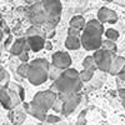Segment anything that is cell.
<instances>
[{
	"mask_svg": "<svg viewBox=\"0 0 125 125\" xmlns=\"http://www.w3.org/2000/svg\"><path fill=\"white\" fill-rule=\"evenodd\" d=\"M62 5L60 0H40L31 4L26 11L31 25L38 26L49 35V31H54L61 18Z\"/></svg>",
	"mask_w": 125,
	"mask_h": 125,
	"instance_id": "1",
	"label": "cell"
},
{
	"mask_svg": "<svg viewBox=\"0 0 125 125\" xmlns=\"http://www.w3.org/2000/svg\"><path fill=\"white\" fill-rule=\"evenodd\" d=\"M83 88V81L80 80L79 71L74 68L64 69L60 75L54 80L51 90L60 94H71V93H80Z\"/></svg>",
	"mask_w": 125,
	"mask_h": 125,
	"instance_id": "2",
	"label": "cell"
},
{
	"mask_svg": "<svg viewBox=\"0 0 125 125\" xmlns=\"http://www.w3.org/2000/svg\"><path fill=\"white\" fill-rule=\"evenodd\" d=\"M104 26L98 19H91L85 23L84 29L81 30L80 41L81 46L88 51H95L101 45V36L104 34Z\"/></svg>",
	"mask_w": 125,
	"mask_h": 125,
	"instance_id": "3",
	"label": "cell"
},
{
	"mask_svg": "<svg viewBox=\"0 0 125 125\" xmlns=\"http://www.w3.org/2000/svg\"><path fill=\"white\" fill-rule=\"evenodd\" d=\"M48 71H49V61L44 58H38L30 61L28 68L26 79L33 85H41L48 80Z\"/></svg>",
	"mask_w": 125,
	"mask_h": 125,
	"instance_id": "4",
	"label": "cell"
},
{
	"mask_svg": "<svg viewBox=\"0 0 125 125\" xmlns=\"http://www.w3.org/2000/svg\"><path fill=\"white\" fill-rule=\"evenodd\" d=\"M55 98H56V93L51 89H48V90H44V91L36 93L30 103L48 113L51 109V106H53V103H54Z\"/></svg>",
	"mask_w": 125,
	"mask_h": 125,
	"instance_id": "5",
	"label": "cell"
},
{
	"mask_svg": "<svg viewBox=\"0 0 125 125\" xmlns=\"http://www.w3.org/2000/svg\"><path fill=\"white\" fill-rule=\"evenodd\" d=\"M115 56V53H111V51H108L103 48H99L94 51V60H95V64H96V68L101 71H105V73H109L110 70V66H111V61Z\"/></svg>",
	"mask_w": 125,
	"mask_h": 125,
	"instance_id": "6",
	"label": "cell"
},
{
	"mask_svg": "<svg viewBox=\"0 0 125 125\" xmlns=\"http://www.w3.org/2000/svg\"><path fill=\"white\" fill-rule=\"evenodd\" d=\"M81 101V95L80 93H71V94H62V115H70L71 113L79 106Z\"/></svg>",
	"mask_w": 125,
	"mask_h": 125,
	"instance_id": "7",
	"label": "cell"
},
{
	"mask_svg": "<svg viewBox=\"0 0 125 125\" xmlns=\"http://www.w3.org/2000/svg\"><path fill=\"white\" fill-rule=\"evenodd\" d=\"M71 61L73 60L66 51H56V53H54L53 56H51V64L56 68H59V69H61V70L70 68Z\"/></svg>",
	"mask_w": 125,
	"mask_h": 125,
	"instance_id": "8",
	"label": "cell"
},
{
	"mask_svg": "<svg viewBox=\"0 0 125 125\" xmlns=\"http://www.w3.org/2000/svg\"><path fill=\"white\" fill-rule=\"evenodd\" d=\"M26 38V48L25 50L29 51H34V53H38V51L43 50L44 45H45V38L41 35H30V36H25Z\"/></svg>",
	"mask_w": 125,
	"mask_h": 125,
	"instance_id": "9",
	"label": "cell"
},
{
	"mask_svg": "<svg viewBox=\"0 0 125 125\" xmlns=\"http://www.w3.org/2000/svg\"><path fill=\"white\" fill-rule=\"evenodd\" d=\"M98 20L100 23H110V24H115L118 21V14L114 10L104 6L100 8L98 11Z\"/></svg>",
	"mask_w": 125,
	"mask_h": 125,
	"instance_id": "10",
	"label": "cell"
},
{
	"mask_svg": "<svg viewBox=\"0 0 125 125\" xmlns=\"http://www.w3.org/2000/svg\"><path fill=\"white\" fill-rule=\"evenodd\" d=\"M0 105L5 108L6 110H11L15 108L11 100V93H10V89L6 85L0 88Z\"/></svg>",
	"mask_w": 125,
	"mask_h": 125,
	"instance_id": "11",
	"label": "cell"
},
{
	"mask_svg": "<svg viewBox=\"0 0 125 125\" xmlns=\"http://www.w3.org/2000/svg\"><path fill=\"white\" fill-rule=\"evenodd\" d=\"M24 110H26L28 114H30L31 116L36 118L38 120L45 121L46 111L43 110V109H40V108L36 106V105H34V104H31V103H25V104H24Z\"/></svg>",
	"mask_w": 125,
	"mask_h": 125,
	"instance_id": "12",
	"label": "cell"
},
{
	"mask_svg": "<svg viewBox=\"0 0 125 125\" xmlns=\"http://www.w3.org/2000/svg\"><path fill=\"white\" fill-rule=\"evenodd\" d=\"M26 48V38L23 36V38H19L16 39L14 43L11 44V46L9 48V51L10 54L14 55V56H18L20 53H23Z\"/></svg>",
	"mask_w": 125,
	"mask_h": 125,
	"instance_id": "13",
	"label": "cell"
},
{
	"mask_svg": "<svg viewBox=\"0 0 125 125\" xmlns=\"http://www.w3.org/2000/svg\"><path fill=\"white\" fill-rule=\"evenodd\" d=\"M125 66V56H119V55H115L111 61V66H110V70L109 73L111 75H118L119 73L123 70V68Z\"/></svg>",
	"mask_w": 125,
	"mask_h": 125,
	"instance_id": "14",
	"label": "cell"
},
{
	"mask_svg": "<svg viewBox=\"0 0 125 125\" xmlns=\"http://www.w3.org/2000/svg\"><path fill=\"white\" fill-rule=\"evenodd\" d=\"M65 46L69 50H78L81 46V41H80V36H75V35H68L66 40H65Z\"/></svg>",
	"mask_w": 125,
	"mask_h": 125,
	"instance_id": "15",
	"label": "cell"
},
{
	"mask_svg": "<svg viewBox=\"0 0 125 125\" xmlns=\"http://www.w3.org/2000/svg\"><path fill=\"white\" fill-rule=\"evenodd\" d=\"M9 118L11 119V121L15 124V125H21L25 120V113L23 110H10V114H9Z\"/></svg>",
	"mask_w": 125,
	"mask_h": 125,
	"instance_id": "16",
	"label": "cell"
},
{
	"mask_svg": "<svg viewBox=\"0 0 125 125\" xmlns=\"http://www.w3.org/2000/svg\"><path fill=\"white\" fill-rule=\"evenodd\" d=\"M85 19L83 18L81 15H75L70 19V26L71 28H75V29H79V30H83L85 26Z\"/></svg>",
	"mask_w": 125,
	"mask_h": 125,
	"instance_id": "17",
	"label": "cell"
},
{
	"mask_svg": "<svg viewBox=\"0 0 125 125\" xmlns=\"http://www.w3.org/2000/svg\"><path fill=\"white\" fill-rule=\"evenodd\" d=\"M51 110H54L55 113H60L62 110V94L56 93V98L53 103V106H51Z\"/></svg>",
	"mask_w": 125,
	"mask_h": 125,
	"instance_id": "18",
	"label": "cell"
},
{
	"mask_svg": "<svg viewBox=\"0 0 125 125\" xmlns=\"http://www.w3.org/2000/svg\"><path fill=\"white\" fill-rule=\"evenodd\" d=\"M79 76H80V80L83 83H89L93 80V76H94V71L90 70V69H84L79 73Z\"/></svg>",
	"mask_w": 125,
	"mask_h": 125,
	"instance_id": "19",
	"label": "cell"
},
{
	"mask_svg": "<svg viewBox=\"0 0 125 125\" xmlns=\"http://www.w3.org/2000/svg\"><path fill=\"white\" fill-rule=\"evenodd\" d=\"M100 48L105 49V50H108V51H111V53H115V51H116V44H115V41H113V40H110V39L101 40Z\"/></svg>",
	"mask_w": 125,
	"mask_h": 125,
	"instance_id": "20",
	"label": "cell"
},
{
	"mask_svg": "<svg viewBox=\"0 0 125 125\" xmlns=\"http://www.w3.org/2000/svg\"><path fill=\"white\" fill-rule=\"evenodd\" d=\"M83 68L84 69H90L93 71H95L98 68H96V64H95V60H94L93 55L90 56H86L84 60H83Z\"/></svg>",
	"mask_w": 125,
	"mask_h": 125,
	"instance_id": "21",
	"label": "cell"
},
{
	"mask_svg": "<svg viewBox=\"0 0 125 125\" xmlns=\"http://www.w3.org/2000/svg\"><path fill=\"white\" fill-rule=\"evenodd\" d=\"M62 70L61 69H59V68H56V66H54L53 64H49V71H48V79H50V80H55L59 75H60V73H61Z\"/></svg>",
	"mask_w": 125,
	"mask_h": 125,
	"instance_id": "22",
	"label": "cell"
},
{
	"mask_svg": "<svg viewBox=\"0 0 125 125\" xmlns=\"http://www.w3.org/2000/svg\"><path fill=\"white\" fill-rule=\"evenodd\" d=\"M6 86H9L10 89L15 90V91L19 94V96H20V99H21V101H24V100H25V91H24V89H23L21 86H20L19 84H16V83H8Z\"/></svg>",
	"mask_w": 125,
	"mask_h": 125,
	"instance_id": "23",
	"label": "cell"
},
{
	"mask_svg": "<svg viewBox=\"0 0 125 125\" xmlns=\"http://www.w3.org/2000/svg\"><path fill=\"white\" fill-rule=\"evenodd\" d=\"M28 68H29V64H28V62H21V64H19L18 68H16V74H18L20 78H26Z\"/></svg>",
	"mask_w": 125,
	"mask_h": 125,
	"instance_id": "24",
	"label": "cell"
},
{
	"mask_svg": "<svg viewBox=\"0 0 125 125\" xmlns=\"http://www.w3.org/2000/svg\"><path fill=\"white\" fill-rule=\"evenodd\" d=\"M104 33H105L106 39H110L113 41L118 40V38H119V33H118V30H115V29H108V30L104 31Z\"/></svg>",
	"mask_w": 125,
	"mask_h": 125,
	"instance_id": "25",
	"label": "cell"
},
{
	"mask_svg": "<svg viewBox=\"0 0 125 125\" xmlns=\"http://www.w3.org/2000/svg\"><path fill=\"white\" fill-rule=\"evenodd\" d=\"M86 113H88V110L85 109V110H83L80 114H79V116H78V119H76V125H86Z\"/></svg>",
	"mask_w": 125,
	"mask_h": 125,
	"instance_id": "26",
	"label": "cell"
},
{
	"mask_svg": "<svg viewBox=\"0 0 125 125\" xmlns=\"http://www.w3.org/2000/svg\"><path fill=\"white\" fill-rule=\"evenodd\" d=\"M60 121V118L56 116V115H48L46 114V118H45V121L44 123H48V124H56Z\"/></svg>",
	"mask_w": 125,
	"mask_h": 125,
	"instance_id": "27",
	"label": "cell"
},
{
	"mask_svg": "<svg viewBox=\"0 0 125 125\" xmlns=\"http://www.w3.org/2000/svg\"><path fill=\"white\" fill-rule=\"evenodd\" d=\"M80 34H81V30L69 26V29H68V35H75V36H80Z\"/></svg>",
	"mask_w": 125,
	"mask_h": 125,
	"instance_id": "28",
	"label": "cell"
},
{
	"mask_svg": "<svg viewBox=\"0 0 125 125\" xmlns=\"http://www.w3.org/2000/svg\"><path fill=\"white\" fill-rule=\"evenodd\" d=\"M18 58H19V60L21 61V62H28V60H29L28 51H26V50H24L23 53H20V54L18 55Z\"/></svg>",
	"mask_w": 125,
	"mask_h": 125,
	"instance_id": "29",
	"label": "cell"
},
{
	"mask_svg": "<svg viewBox=\"0 0 125 125\" xmlns=\"http://www.w3.org/2000/svg\"><path fill=\"white\" fill-rule=\"evenodd\" d=\"M119 96H120V101H121V105H123V108L125 109V88H123V89H119Z\"/></svg>",
	"mask_w": 125,
	"mask_h": 125,
	"instance_id": "30",
	"label": "cell"
},
{
	"mask_svg": "<svg viewBox=\"0 0 125 125\" xmlns=\"http://www.w3.org/2000/svg\"><path fill=\"white\" fill-rule=\"evenodd\" d=\"M4 80H9V74L6 73V70L0 71V83H3Z\"/></svg>",
	"mask_w": 125,
	"mask_h": 125,
	"instance_id": "31",
	"label": "cell"
},
{
	"mask_svg": "<svg viewBox=\"0 0 125 125\" xmlns=\"http://www.w3.org/2000/svg\"><path fill=\"white\" fill-rule=\"evenodd\" d=\"M11 44H13V36L10 35V36H9V38L6 39V41H5V48H6V49L9 50V48L11 46Z\"/></svg>",
	"mask_w": 125,
	"mask_h": 125,
	"instance_id": "32",
	"label": "cell"
},
{
	"mask_svg": "<svg viewBox=\"0 0 125 125\" xmlns=\"http://www.w3.org/2000/svg\"><path fill=\"white\" fill-rule=\"evenodd\" d=\"M118 76L120 78V80H124L125 81V66L123 68V70L119 73V74H118Z\"/></svg>",
	"mask_w": 125,
	"mask_h": 125,
	"instance_id": "33",
	"label": "cell"
},
{
	"mask_svg": "<svg viewBox=\"0 0 125 125\" xmlns=\"http://www.w3.org/2000/svg\"><path fill=\"white\" fill-rule=\"evenodd\" d=\"M44 48H45V49H48V50H51V49H53V44H51L50 41L45 40V45H44Z\"/></svg>",
	"mask_w": 125,
	"mask_h": 125,
	"instance_id": "34",
	"label": "cell"
},
{
	"mask_svg": "<svg viewBox=\"0 0 125 125\" xmlns=\"http://www.w3.org/2000/svg\"><path fill=\"white\" fill-rule=\"evenodd\" d=\"M25 1L28 3V4H35V3H38V1H40V0H25Z\"/></svg>",
	"mask_w": 125,
	"mask_h": 125,
	"instance_id": "35",
	"label": "cell"
},
{
	"mask_svg": "<svg viewBox=\"0 0 125 125\" xmlns=\"http://www.w3.org/2000/svg\"><path fill=\"white\" fill-rule=\"evenodd\" d=\"M3 36H4V31H3L1 26H0V43H1V40H3Z\"/></svg>",
	"mask_w": 125,
	"mask_h": 125,
	"instance_id": "36",
	"label": "cell"
},
{
	"mask_svg": "<svg viewBox=\"0 0 125 125\" xmlns=\"http://www.w3.org/2000/svg\"><path fill=\"white\" fill-rule=\"evenodd\" d=\"M43 123H44V121H40V124H39V125H44Z\"/></svg>",
	"mask_w": 125,
	"mask_h": 125,
	"instance_id": "37",
	"label": "cell"
},
{
	"mask_svg": "<svg viewBox=\"0 0 125 125\" xmlns=\"http://www.w3.org/2000/svg\"><path fill=\"white\" fill-rule=\"evenodd\" d=\"M105 1H113V0H105Z\"/></svg>",
	"mask_w": 125,
	"mask_h": 125,
	"instance_id": "38",
	"label": "cell"
},
{
	"mask_svg": "<svg viewBox=\"0 0 125 125\" xmlns=\"http://www.w3.org/2000/svg\"><path fill=\"white\" fill-rule=\"evenodd\" d=\"M49 125H55V124H49Z\"/></svg>",
	"mask_w": 125,
	"mask_h": 125,
	"instance_id": "39",
	"label": "cell"
},
{
	"mask_svg": "<svg viewBox=\"0 0 125 125\" xmlns=\"http://www.w3.org/2000/svg\"><path fill=\"white\" fill-rule=\"evenodd\" d=\"M0 56H1V54H0Z\"/></svg>",
	"mask_w": 125,
	"mask_h": 125,
	"instance_id": "40",
	"label": "cell"
},
{
	"mask_svg": "<svg viewBox=\"0 0 125 125\" xmlns=\"http://www.w3.org/2000/svg\"><path fill=\"white\" fill-rule=\"evenodd\" d=\"M0 88H1V85H0Z\"/></svg>",
	"mask_w": 125,
	"mask_h": 125,
	"instance_id": "41",
	"label": "cell"
}]
</instances>
